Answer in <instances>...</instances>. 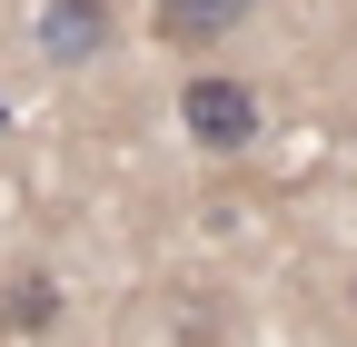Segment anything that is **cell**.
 Listing matches in <instances>:
<instances>
[{"mask_svg":"<svg viewBox=\"0 0 357 347\" xmlns=\"http://www.w3.org/2000/svg\"><path fill=\"white\" fill-rule=\"evenodd\" d=\"M248 20H258V0H159L149 10V30L169 40V50H208V40H229Z\"/></svg>","mask_w":357,"mask_h":347,"instance_id":"obj_2","label":"cell"},{"mask_svg":"<svg viewBox=\"0 0 357 347\" xmlns=\"http://www.w3.org/2000/svg\"><path fill=\"white\" fill-rule=\"evenodd\" d=\"M178 119H189L199 149H248V139H258V90L229 79V70H208V79L178 90Z\"/></svg>","mask_w":357,"mask_h":347,"instance_id":"obj_1","label":"cell"},{"mask_svg":"<svg viewBox=\"0 0 357 347\" xmlns=\"http://www.w3.org/2000/svg\"><path fill=\"white\" fill-rule=\"evenodd\" d=\"M40 50H50L60 70L100 60V50H109V0H50V20H40Z\"/></svg>","mask_w":357,"mask_h":347,"instance_id":"obj_3","label":"cell"},{"mask_svg":"<svg viewBox=\"0 0 357 347\" xmlns=\"http://www.w3.org/2000/svg\"><path fill=\"white\" fill-rule=\"evenodd\" d=\"M0 119H10V100H0Z\"/></svg>","mask_w":357,"mask_h":347,"instance_id":"obj_4","label":"cell"}]
</instances>
